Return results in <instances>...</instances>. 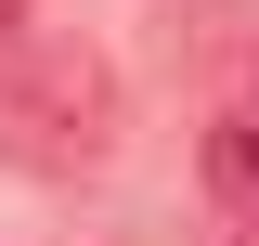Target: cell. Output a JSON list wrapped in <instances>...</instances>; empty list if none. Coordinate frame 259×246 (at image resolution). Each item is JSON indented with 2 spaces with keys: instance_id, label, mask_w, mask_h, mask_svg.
<instances>
[{
  "instance_id": "cell-4",
  "label": "cell",
  "mask_w": 259,
  "mask_h": 246,
  "mask_svg": "<svg viewBox=\"0 0 259 246\" xmlns=\"http://www.w3.org/2000/svg\"><path fill=\"white\" fill-rule=\"evenodd\" d=\"M233 246H259V208H233Z\"/></svg>"
},
{
  "instance_id": "cell-2",
  "label": "cell",
  "mask_w": 259,
  "mask_h": 246,
  "mask_svg": "<svg viewBox=\"0 0 259 246\" xmlns=\"http://www.w3.org/2000/svg\"><path fill=\"white\" fill-rule=\"evenodd\" d=\"M207 194H221V208H259V91L207 130Z\"/></svg>"
},
{
  "instance_id": "cell-1",
  "label": "cell",
  "mask_w": 259,
  "mask_h": 246,
  "mask_svg": "<svg viewBox=\"0 0 259 246\" xmlns=\"http://www.w3.org/2000/svg\"><path fill=\"white\" fill-rule=\"evenodd\" d=\"M104 130H117V78H104L91 39H52L39 65L0 78V143L26 155V169H91Z\"/></svg>"
},
{
  "instance_id": "cell-3",
  "label": "cell",
  "mask_w": 259,
  "mask_h": 246,
  "mask_svg": "<svg viewBox=\"0 0 259 246\" xmlns=\"http://www.w3.org/2000/svg\"><path fill=\"white\" fill-rule=\"evenodd\" d=\"M52 39H78V13H65V0H0V78H13V65H39Z\"/></svg>"
}]
</instances>
